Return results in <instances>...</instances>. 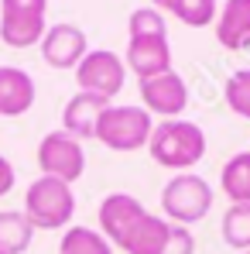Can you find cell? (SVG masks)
<instances>
[{
    "instance_id": "obj_13",
    "label": "cell",
    "mask_w": 250,
    "mask_h": 254,
    "mask_svg": "<svg viewBox=\"0 0 250 254\" xmlns=\"http://www.w3.org/2000/svg\"><path fill=\"white\" fill-rule=\"evenodd\" d=\"M35 107V79L17 65H0V117H21Z\"/></svg>"
},
{
    "instance_id": "obj_16",
    "label": "cell",
    "mask_w": 250,
    "mask_h": 254,
    "mask_svg": "<svg viewBox=\"0 0 250 254\" xmlns=\"http://www.w3.org/2000/svg\"><path fill=\"white\" fill-rule=\"evenodd\" d=\"M35 227L24 210H0V254H24L31 248Z\"/></svg>"
},
{
    "instance_id": "obj_8",
    "label": "cell",
    "mask_w": 250,
    "mask_h": 254,
    "mask_svg": "<svg viewBox=\"0 0 250 254\" xmlns=\"http://www.w3.org/2000/svg\"><path fill=\"white\" fill-rule=\"evenodd\" d=\"M141 100L148 114H161L165 121H175L189 103V86L175 69H168L161 76H151L141 83Z\"/></svg>"
},
{
    "instance_id": "obj_3",
    "label": "cell",
    "mask_w": 250,
    "mask_h": 254,
    "mask_svg": "<svg viewBox=\"0 0 250 254\" xmlns=\"http://www.w3.org/2000/svg\"><path fill=\"white\" fill-rule=\"evenodd\" d=\"M151 130L154 124L144 107H106L96 124V141L106 144L110 151H137L148 148Z\"/></svg>"
},
{
    "instance_id": "obj_21",
    "label": "cell",
    "mask_w": 250,
    "mask_h": 254,
    "mask_svg": "<svg viewBox=\"0 0 250 254\" xmlns=\"http://www.w3.org/2000/svg\"><path fill=\"white\" fill-rule=\"evenodd\" d=\"M230 110L237 117H247L250 121V69H237L230 79H226V89H223Z\"/></svg>"
},
{
    "instance_id": "obj_2",
    "label": "cell",
    "mask_w": 250,
    "mask_h": 254,
    "mask_svg": "<svg viewBox=\"0 0 250 254\" xmlns=\"http://www.w3.org/2000/svg\"><path fill=\"white\" fill-rule=\"evenodd\" d=\"M24 216L35 230H58L76 216V196L65 182L42 175L24 192Z\"/></svg>"
},
{
    "instance_id": "obj_19",
    "label": "cell",
    "mask_w": 250,
    "mask_h": 254,
    "mask_svg": "<svg viewBox=\"0 0 250 254\" xmlns=\"http://www.w3.org/2000/svg\"><path fill=\"white\" fill-rule=\"evenodd\" d=\"M58 254H113V248L93 227H69L58 244Z\"/></svg>"
},
{
    "instance_id": "obj_4",
    "label": "cell",
    "mask_w": 250,
    "mask_h": 254,
    "mask_svg": "<svg viewBox=\"0 0 250 254\" xmlns=\"http://www.w3.org/2000/svg\"><path fill=\"white\" fill-rule=\"evenodd\" d=\"M161 206H165V216L175 220L178 227L199 223L212 210V189H209V182L202 175L178 172L165 189H161Z\"/></svg>"
},
{
    "instance_id": "obj_9",
    "label": "cell",
    "mask_w": 250,
    "mask_h": 254,
    "mask_svg": "<svg viewBox=\"0 0 250 254\" xmlns=\"http://www.w3.org/2000/svg\"><path fill=\"white\" fill-rule=\"evenodd\" d=\"M124 65L144 83L151 76H161L171 69V45L168 35H151V38H127Z\"/></svg>"
},
{
    "instance_id": "obj_14",
    "label": "cell",
    "mask_w": 250,
    "mask_h": 254,
    "mask_svg": "<svg viewBox=\"0 0 250 254\" xmlns=\"http://www.w3.org/2000/svg\"><path fill=\"white\" fill-rule=\"evenodd\" d=\"M216 42L230 52L250 48V0H226L216 21Z\"/></svg>"
},
{
    "instance_id": "obj_6",
    "label": "cell",
    "mask_w": 250,
    "mask_h": 254,
    "mask_svg": "<svg viewBox=\"0 0 250 254\" xmlns=\"http://www.w3.org/2000/svg\"><path fill=\"white\" fill-rule=\"evenodd\" d=\"M38 165H42V175H51V179L65 182V186H72L76 179H83V172H86L83 141H76L65 130L45 134L42 144H38Z\"/></svg>"
},
{
    "instance_id": "obj_18",
    "label": "cell",
    "mask_w": 250,
    "mask_h": 254,
    "mask_svg": "<svg viewBox=\"0 0 250 254\" xmlns=\"http://www.w3.org/2000/svg\"><path fill=\"white\" fill-rule=\"evenodd\" d=\"M151 3L154 10L165 7L168 14H175L189 28H206L216 21V0H151Z\"/></svg>"
},
{
    "instance_id": "obj_15",
    "label": "cell",
    "mask_w": 250,
    "mask_h": 254,
    "mask_svg": "<svg viewBox=\"0 0 250 254\" xmlns=\"http://www.w3.org/2000/svg\"><path fill=\"white\" fill-rule=\"evenodd\" d=\"M168 230H171L168 220L154 216V213H144V216L127 230L120 248H124L127 254H161L165 251V241H168Z\"/></svg>"
},
{
    "instance_id": "obj_25",
    "label": "cell",
    "mask_w": 250,
    "mask_h": 254,
    "mask_svg": "<svg viewBox=\"0 0 250 254\" xmlns=\"http://www.w3.org/2000/svg\"><path fill=\"white\" fill-rule=\"evenodd\" d=\"M244 254H250V251H244Z\"/></svg>"
},
{
    "instance_id": "obj_7",
    "label": "cell",
    "mask_w": 250,
    "mask_h": 254,
    "mask_svg": "<svg viewBox=\"0 0 250 254\" xmlns=\"http://www.w3.org/2000/svg\"><path fill=\"white\" fill-rule=\"evenodd\" d=\"M124 76L127 65L120 55L106 52V48H96V52H86V59L76 65V83L83 93H96L103 100H113L120 89H124Z\"/></svg>"
},
{
    "instance_id": "obj_22",
    "label": "cell",
    "mask_w": 250,
    "mask_h": 254,
    "mask_svg": "<svg viewBox=\"0 0 250 254\" xmlns=\"http://www.w3.org/2000/svg\"><path fill=\"white\" fill-rule=\"evenodd\" d=\"M127 31H130V38L168 35L165 17H161V10H154V7H141V10H134V14H130V21H127Z\"/></svg>"
},
{
    "instance_id": "obj_12",
    "label": "cell",
    "mask_w": 250,
    "mask_h": 254,
    "mask_svg": "<svg viewBox=\"0 0 250 254\" xmlns=\"http://www.w3.org/2000/svg\"><path fill=\"white\" fill-rule=\"evenodd\" d=\"M110 107V100H103V96H96V93H76L69 103H65V110H62V130L65 134H72L76 141H86V137H96V124H100V117H103V110Z\"/></svg>"
},
{
    "instance_id": "obj_23",
    "label": "cell",
    "mask_w": 250,
    "mask_h": 254,
    "mask_svg": "<svg viewBox=\"0 0 250 254\" xmlns=\"http://www.w3.org/2000/svg\"><path fill=\"white\" fill-rule=\"evenodd\" d=\"M161 254H196V237H192V230L171 223L168 241H165V251H161Z\"/></svg>"
},
{
    "instance_id": "obj_24",
    "label": "cell",
    "mask_w": 250,
    "mask_h": 254,
    "mask_svg": "<svg viewBox=\"0 0 250 254\" xmlns=\"http://www.w3.org/2000/svg\"><path fill=\"white\" fill-rule=\"evenodd\" d=\"M14 179H17V175H14V165L0 155V196H7V192L14 189Z\"/></svg>"
},
{
    "instance_id": "obj_10",
    "label": "cell",
    "mask_w": 250,
    "mask_h": 254,
    "mask_svg": "<svg viewBox=\"0 0 250 254\" xmlns=\"http://www.w3.org/2000/svg\"><path fill=\"white\" fill-rule=\"evenodd\" d=\"M86 52H89L86 35L76 24H55L42 38V59L51 69H76L86 59Z\"/></svg>"
},
{
    "instance_id": "obj_1",
    "label": "cell",
    "mask_w": 250,
    "mask_h": 254,
    "mask_svg": "<svg viewBox=\"0 0 250 254\" xmlns=\"http://www.w3.org/2000/svg\"><path fill=\"white\" fill-rule=\"evenodd\" d=\"M148 151L158 165H165L171 172H185L192 165L202 162L206 155V134L202 127L192 124V121H161V124L151 130V141H148Z\"/></svg>"
},
{
    "instance_id": "obj_17",
    "label": "cell",
    "mask_w": 250,
    "mask_h": 254,
    "mask_svg": "<svg viewBox=\"0 0 250 254\" xmlns=\"http://www.w3.org/2000/svg\"><path fill=\"white\" fill-rule=\"evenodd\" d=\"M219 186L230 196V203H250V151H237L223 165Z\"/></svg>"
},
{
    "instance_id": "obj_11",
    "label": "cell",
    "mask_w": 250,
    "mask_h": 254,
    "mask_svg": "<svg viewBox=\"0 0 250 254\" xmlns=\"http://www.w3.org/2000/svg\"><path fill=\"white\" fill-rule=\"evenodd\" d=\"M144 213L148 210L141 206V199H134V196H127V192H110V196L100 203V213H96L100 234H103L110 244L120 248V241L127 237V230H130Z\"/></svg>"
},
{
    "instance_id": "obj_20",
    "label": "cell",
    "mask_w": 250,
    "mask_h": 254,
    "mask_svg": "<svg viewBox=\"0 0 250 254\" xmlns=\"http://www.w3.org/2000/svg\"><path fill=\"white\" fill-rule=\"evenodd\" d=\"M223 241L240 254L250 251V203H233L223 213Z\"/></svg>"
},
{
    "instance_id": "obj_5",
    "label": "cell",
    "mask_w": 250,
    "mask_h": 254,
    "mask_svg": "<svg viewBox=\"0 0 250 254\" xmlns=\"http://www.w3.org/2000/svg\"><path fill=\"white\" fill-rule=\"evenodd\" d=\"M45 7L48 0H0V42L10 48L42 45L48 31Z\"/></svg>"
}]
</instances>
